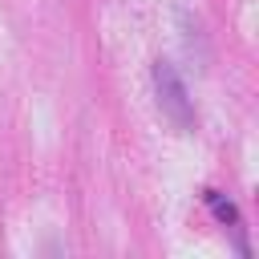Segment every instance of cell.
Instances as JSON below:
<instances>
[{
  "label": "cell",
  "instance_id": "cell-1",
  "mask_svg": "<svg viewBox=\"0 0 259 259\" xmlns=\"http://www.w3.org/2000/svg\"><path fill=\"white\" fill-rule=\"evenodd\" d=\"M154 89H158V105H162V113H166L178 130H190V125H194V105H190L186 85L178 81L174 65H166V61L154 65Z\"/></svg>",
  "mask_w": 259,
  "mask_h": 259
},
{
  "label": "cell",
  "instance_id": "cell-2",
  "mask_svg": "<svg viewBox=\"0 0 259 259\" xmlns=\"http://www.w3.org/2000/svg\"><path fill=\"white\" fill-rule=\"evenodd\" d=\"M210 206H214V214H219L223 223H235V206H231V202H223L219 194H210Z\"/></svg>",
  "mask_w": 259,
  "mask_h": 259
}]
</instances>
